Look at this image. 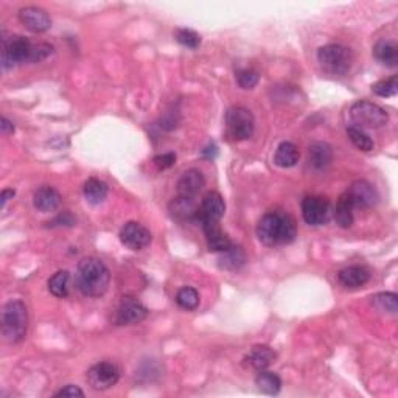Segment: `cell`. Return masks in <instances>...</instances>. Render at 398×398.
I'll return each mask as SVG.
<instances>
[{
    "instance_id": "6da1fadb",
    "label": "cell",
    "mask_w": 398,
    "mask_h": 398,
    "mask_svg": "<svg viewBox=\"0 0 398 398\" xmlns=\"http://www.w3.org/2000/svg\"><path fill=\"white\" fill-rule=\"evenodd\" d=\"M296 235V219L283 210L266 213L257 226V237L267 247L290 244L295 241Z\"/></svg>"
},
{
    "instance_id": "7a4b0ae2",
    "label": "cell",
    "mask_w": 398,
    "mask_h": 398,
    "mask_svg": "<svg viewBox=\"0 0 398 398\" xmlns=\"http://www.w3.org/2000/svg\"><path fill=\"white\" fill-rule=\"evenodd\" d=\"M110 283V272L100 258L86 257L76 267V286L86 297H101Z\"/></svg>"
},
{
    "instance_id": "3957f363",
    "label": "cell",
    "mask_w": 398,
    "mask_h": 398,
    "mask_svg": "<svg viewBox=\"0 0 398 398\" xmlns=\"http://www.w3.org/2000/svg\"><path fill=\"white\" fill-rule=\"evenodd\" d=\"M28 311L21 300H10L2 310V336L6 342L17 344L27 336Z\"/></svg>"
},
{
    "instance_id": "277c9868",
    "label": "cell",
    "mask_w": 398,
    "mask_h": 398,
    "mask_svg": "<svg viewBox=\"0 0 398 398\" xmlns=\"http://www.w3.org/2000/svg\"><path fill=\"white\" fill-rule=\"evenodd\" d=\"M319 66L330 75L342 76L347 74L354 63L351 51L341 44H329L317 50Z\"/></svg>"
},
{
    "instance_id": "5b68a950",
    "label": "cell",
    "mask_w": 398,
    "mask_h": 398,
    "mask_svg": "<svg viewBox=\"0 0 398 398\" xmlns=\"http://www.w3.org/2000/svg\"><path fill=\"white\" fill-rule=\"evenodd\" d=\"M35 42L24 36H5L2 35V70L8 72L16 64L31 63L33 58Z\"/></svg>"
},
{
    "instance_id": "8992f818",
    "label": "cell",
    "mask_w": 398,
    "mask_h": 398,
    "mask_svg": "<svg viewBox=\"0 0 398 398\" xmlns=\"http://www.w3.org/2000/svg\"><path fill=\"white\" fill-rule=\"evenodd\" d=\"M350 119L355 123L356 128L378 129L388 125L389 114L386 113V109L378 106L376 103L360 100L351 104Z\"/></svg>"
},
{
    "instance_id": "52a82bcc",
    "label": "cell",
    "mask_w": 398,
    "mask_h": 398,
    "mask_svg": "<svg viewBox=\"0 0 398 398\" xmlns=\"http://www.w3.org/2000/svg\"><path fill=\"white\" fill-rule=\"evenodd\" d=\"M226 126L227 134L232 140L241 142L247 140L254 135L256 129V119L249 109L243 106H233L226 114Z\"/></svg>"
},
{
    "instance_id": "ba28073f",
    "label": "cell",
    "mask_w": 398,
    "mask_h": 398,
    "mask_svg": "<svg viewBox=\"0 0 398 398\" xmlns=\"http://www.w3.org/2000/svg\"><path fill=\"white\" fill-rule=\"evenodd\" d=\"M148 316V308L139 299L133 296L122 297L119 305L113 313V324L123 327V325H135L145 321Z\"/></svg>"
},
{
    "instance_id": "9c48e42d",
    "label": "cell",
    "mask_w": 398,
    "mask_h": 398,
    "mask_svg": "<svg viewBox=\"0 0 398 398\" xmlns=\"http://www.w3.org/2000/svg\"><path fill=\"white\" fill-rule=\"evenodd\" d=\"M86 380L94 390H108L120 380V370L114 363L103 361L88 370Z\"/></svg>"
},
{
    "instance_id": "30bf717a",
    "label": "cell",
    "mask_w": 398,
    "mask_h": 398,
    "mask_svg": "<svg viewBox=\"0 0 398 398\" xmlns=\"http://www.w3.org/2000/svg\"><path fill=\"white\" fill-rule=\"evenodd\" d=\"M151 232L145 226L135 221H129L120 231V241L131 251H142L151 243Z\"/></svg>"
},
{
    "instance_id": "8fae6325",
    "label": "cell",
    "mask_w": 398,
    "mask_h": 398,
    "mask_svg": "<svg viewBox=\"0 0 398 398\" xmlns=\"http://www.w3.org/2000/svg\"><path fill=\"white\" fill-rule=\"evenodd\" d=\"M330 215V204L321 197H306L302 201V217L306 224L322 226L327 223Z\"/></svg>"
},
{
    "instance_id": "7c38bea8",
    "label": "cell",
    "mask_w": 398,
    "mask_h": 398,
    "mask_svg": "<svg viewBox=\"0 0 398 398\" xmlns=\"http://www.w3.org/2000/svg\"><path fill=\"white\" fill-rule=\"evenodd\" d=\"M19 21L31 33H44L51 27V19L49 13L39 6H25L19 10Z\"/></svg>"
},
{
    "instance_id": "4fadbf2b",
    "label": "cell",
    "mask_w": 398,
    "mask_h": 398,
    "mask_svg": "<svg viewBox=\"0 0 398 398\" xmlns=\"http://www.w3.org/2000/svg\"><path fill=\"white\" fill-rule=\"evenodd\" d=\"M345 193L349 194L355 208H369L378 202V193L375 187L367 181H355Z\"/></svg>"
},
{
    "instance_id": "5bb4252c",
    "label": "cell",
    "mask_w": 398,
    "mask_h": 398,
    "mask_svg": "<svg viewBox=\"0 0 398 398\" xmlns=\"http://www.w3.org/2000/svg\"><path fill=\"white\" fill-rule=\"evenodd\" d=\"M199 223L202 226V231L206 233L208 249L213 252H224L232 246V241L223 231H221L218 221L202 219Z\"/></svg>"
},
{
    "instance_id": "9a60e30c",
    "label": "cell",
    "mask_w": 398,
    "mask_h": 398,
    "mask_svg": "<svg viewBox=\"0 0 398 398\" xmlns=\"http://www.w3.org/2000/svg\"><path fill=\"white\" fill-rule=\"evenodd\" d=\"M206 178L199 169L192 168L181 176L178 181V197L182 198H197V194L204 188Z\"/></svg>"
},
{
    "instance_id": "2e32d148",
    "label": "cell",
    "mask_w": 398,
    "mask_h": 398,
    "mask_svg": "<svg viewBox=\"0 0 398 398\" xmlns=\"http://www.w3.org/2000/svg\"><path fill=\"white\" fill-rule=\"evenodd\" d=\"M226 212V202L223 197L218 192L207 193L204 199H202L199 206V217L198 221L208 219V221H218L224 217Z\"/></svg>"
},
{
    "instance_id": "e0dca14e",
    "label": "cell",
    "mask_w": 398,
    "mask_h": 398,
    "mask_svg": "<svg viewBox=\"0 0 398 398\" xmlns=\"http://www.w3.org/2000/svg\"><path fill=\"white\" fill-rule=\"evenodd\" d=\"M276 351L270 345H254L249 354L244 356V365L252 370H265L276 361Z\"/></svg>"
},
{
    "instance_id": "ac0fdd59",
    "label": "cell",
    "mask_w": 398,
    "mask_h": 398,
    "mask_svg": "<svg viewBox=\"0 0 398 398\" xmlns=\"http://www.w3.org/2000/svg\"><path fill=\"white\" fill-rule=\"evenodd\" d=\"M338 280L344 288H361L370 280V271L365 266H347L338 272Z\"/></svg>"
},
{
    "instance_id": "d6986e66",
    "label": "cell",
    "mask_w": 398,
    "mask_h": 398,
    "mask_svg": "<svg viewBox=\"0 0 398 398\" xmlns=\"http://www.w3.org/2000/svg\"><path fill=\"white\" fill-rule=\"evenodd\" d=\"M308 165L316 169V172H322L327 168L333 160V148L331 145L325 142H315L311 143L308 148V156H306Z\"/></svg>"
},
{
    "instance_id": "ffe728a7",
    "label": "cell",
    "mask_w": 398,
    "mask_h": 398,
    "mask_svg": "<svg viewBox=\"0 0 398 398\" xmlns=\"http://www.w3.org/2000/svg\"><path fill=\"white\" fill-rule=\"evenodd\" d=\"M61 193L56 190V188L50 185H44L41 188H38L33 194V204L39 212H53L58 207L61 206Z\"/></svg>"
},
{
    "instance_id": "44dd1931",
    "label": "cell",
    "mask_w": 398,
    "mask_h": 398,
    "mask_svg": "<svg viewBox=\"0 0 398 398\" xmlns=\"http://www.w3.org/2000/svg\"><path fill=\"white\" fill-rule=\"evenodd\" d=\"M169 212H172L173 218L179 221H198L199 206L194 204L192 198L178 197L169 202Z\"/></svg>"
},
{
    "instance_id": "7402d4cb",
    "label": "cell",
    "mask_w": 398,
    "mask_h": 398,
    "mask_svg": "<svg viewBox=\"0 0 398 398\" xmlns=\"http://www.w3.org/2000/svg\"><path fill=\"white\" fill-rule=\"evenodd\" d=\"M374 56L378 63H381L386 67L398 66V47L394 41L389 39H381L374 47Z\"/></svg>"
},
{
    "instance_id": "603a6c76",
    "label": "cell",
    "mask_w": 398,
    "mask_h": 398,
    "mask_svg": "<svg viewBox=\"0 0 398 398\" xmlns=\"http://www.w3.org/2000/svg\"><path fill=\"white\" fill-rule=\"evenodd\" d=\"M354 202L350 201L347 193H342L336 202L335 210H333V218H335L336 224L342 227V229H347V227L354 224Z\"/></svg>"
},
{
    "instance_id": "cb8c5ba5",
    "label": "cell",
    "mask_w": 398,
    "mask_h": 398,
    "mask_svg": "<svg viewBox=\"0 0 398 398\" xmlns=\"http://www.w3.org/2000/svg\"><path fill=\"white\" fill-rule=\"evenodd\" d=\"M300 159L299 148L292 142H282L274 154V164L280 168H291L297 165Z\"/></svg>"
},
{
    "instance_id": "d4e9b609",
    "label": "cell",
    "mask_w": 398,
    "mask_h": 398,
    "mask_svg": "<svg viewBox=\"0 0 398 398\" xmlns=\"http://www.w3.org/2000/svg\"><path fill=\"white\" fill-rule=\"evenodd\" d=\"M70 288H72V276L66 270L55 272L53 276L49 279V291L51 296H55L58 299H66L70 295Z\"/></svg>"
},
{
    "instance_id": "484cf974",
    "label": "cell",
    "mask_w": 398,
    "mask_h": 398,
    "mask_svg": "<svg viewBox=\"0 0 398 398\" xmlns=\"http://www.w3.org/2000/svg\"><path fill=\"white\" fill-rule=\"evenodd\" d=\"M221 256L218 258L219 267L221 270H227V271H235L240 270L241 266L246 263V254L238 246H231L229 249L224 252H219Z\"/></svg>"
},
{
    "instance_id": "4316f807",
    "label": "cell",
    "mask_w": 398,
    "mask_h": 398,
    "mask_svg": "<svg viewBox=\"0 0 398 398\" xmlns=\"http://www.w3.org/2000/svg\"><path fill=\"white\" fill-rule=\"evenodd\" d=\"M83 193L84 198H86L88 202L90 204H101V202L106 199L108 197V185L106 182H103L97 178H90L86 181V184L83 187Z\"/></svg>"
},
{
    "instance_id": "83f0119b",
    "label": "cell",
    "mask_w": 398,
    "mask_h": 398,
    "mask_svg": "<svg viewBox=\"0 0 398 398\" xmlns=\"http://www.w3.org/2000/svg\"><path fill=\"white\" fill-rule=\"evenodd\" d=\"M256 386L258 388L260 392L266 395H277L282 389V380L277 374L267 370H260L256 378Z\"/></svg>"
},
{
    "instance_id": "f1b7e54d",
    "label": "cell",
    "mask_w": 398,
    "mask_h": 398,
    "mask_svg": "<svg viewBox=\"0 0 398 398\" xmlns=\"http://www.w3.org/2000/svg\"><path fill=\"white\" fill-rule=\"evenodd\" d=\"M372 305L384 315H397L398 297L395 292H378V295L372 296Z\"/></svg>"
},
{
    "instance_id": "f546056e",
    "label": "cell",
    "mask_w": 398,
    "mask_h": 398,
    "mask_svg": "<svg viewBox=\"0 0 398 398\" xmlns=\"http://www.w3.org/2000/svg\"><path fill=\"white\" fill-rule=\"evenodd\" d=\"M199 300V292L192 288V286H184V288H181L178 295H176V304H178L182 310L187 311L197 310Z\"/></svg>"
},
{
    "instance_id": "4dcf8cb0",
    "label": "cell",
    "mask_w": 398,
    "mask_h": 398,
    "mask_svg": "<svg viewBox=\"0 0 398 398\" xmlns=\"http://www.w3.org/2000/svg\"><path fill=\"white\" fill-rule=\"evenodd\" d=\"M347 135L350 142L354 143V145L361 149V151H372L374 149V140L370 139V135L364 131L361 128H356V126H349L347 128Z\"/></svg>"
},
{
    "instance_id": "1f68e13d",
    "label": "cell",
    "mask_w": 398,
    "mask_h": 398,
    "mask_svg": "<svg viewBox=\"0 0 398 398\" xmlns=\"http://www.w3.org/2000/svg\"><path fill=\"white\" fill-rule=\"evenodd\" d=\"M372 92L378 97H383V99H389V97H395L398 92V78L397 75L386 78V80H381L375 83L372 86Z\"/></svg>"
},
{
    "instance_id": "d6a6232c",
    "label": "cell",
    "mask_w": 398,
    "mask_h": 398,
    "mask_svg": "<svg viewBox=\"0 0 398 398\" xmlns=\"http://www.w3.org/2000/svg\"><path fill=\"white\" fill-rule=\"evenodd\" d=\"M176 41H178L181 45H184L187 49H198L199 44H201V36L197 33L194 30L190 28H179L176 30L174 33Z\"/></svg>"
},
{
    "instance_id": "836d02e7",
    "label": "cell",
    "mask_w": 398,
    "mask_h": 398,
    "mask_svg": "<svg viewBox=\"0 0 398 398\" xmlns=\"http://www.w3.org/2000/svg\"><path fill=\"white\" fill-rule=\"evenodd\" d=\"M235 78H237L238 86L241 89L247 90V89H254L257 86L258 80H260V75H258V72L254 70V69H241L237 72Z\"/></svg>"
},
{
    "instance_id": "e575fe53",
    "label": "cell",
    "mask_w": 398,
    "mask_h": 398,
    "mask_svg": "<svg viewBox=\"0 0 398 398\" xmlns=\"http://www.w3.org/2000/svg\"><path fill=\"white\" fill-rule=\"evenodd\" d=\"M154 165L158 167V169H168L176 164V154L174 153H165L159 154L154 158Z\"/></svg>"
},
{
    "instance_id": "d590c367",
    "label": "cell",
    "mask_w": 398,
    "mask_h": 398,
    "mask_svg": "<svg viewBox=\"0 0 398 398\" xmlns=\"http://www.w3.org/2000/svg\"><path fill=\"white\" fill-rule=\"evenodd\" d=\"M55 397H81L83 398L84 392L80 388L75 386V384H67V386H64L63 389L58 390Z\"/></svg>"
},
{
    "instance_id": "8d00e7d4",
    "label": "cell",
    "mask_w": 398,
    "mask_h": 398,
    "mask_svg": "<svg viewBox=\"0 0 398 398\" xmlns=\"http://www.w3.org/2000/svg\"><path fill=\"white\" fill-rule=\"evenodd\" d=\"M0 131H2V135H10L15 133V125H13V122H10L6 117H2V119H0Z\"/></svg>"
},
{
    "instance_id": "74e56055",
    "label": "cell",
    "mask_w": 398,
    "mask_h": 398,
    "mask_svg": "<svg viewBox=\"0 0 398 398\" xmlns=\"http://www.w3.org/2000/svg\"><path fill=\"white\" fill-rule=\"evenodd\" d=\"M217 154H218V147L215 145V143H208V145L202 149V156H204L206 159H213Z\"/></svg>"
},
{
    "instance_id": "f35d334b",
    "label": "cell",
    "mask_w": 398,
    "mask_h": 398,
    "mask_svg": "<svg viewBox=\"0 0 398 398\" xmlns=\"http://www.w3.org/2000/svg\"><path fill=\"white\" fill-rule=\"evenodd\" d=\"M15 194H16V192L13 190V188H5V190L2 192V197H0V202H2V208H5L6 202L15 198Z\"/></svg>"
}]
</instances>
